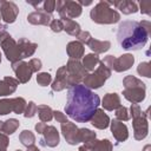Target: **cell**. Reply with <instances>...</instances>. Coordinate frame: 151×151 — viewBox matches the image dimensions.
Instances as JSON below:
<instances>
[{"label":"cell","instance_id":"obj_2","mask_svg":"<svg viewBox=\"0 0 151 151\" xmlns=\"http://www.w3.org/2000/svg\"><path fill=\"white\" fill-rule=\"evenodd\" d=\"M146 28L137 21H123L117 32V41L119 46L127 51L140 50L145 46L147 41Z\"/></svg>","mask_w":151,"mask_h":151},{"label":"cell","instance_id":"obj_1","mask_svg":"<svg viewBox=\"0 0 151 151\" xmlns=\"http://www.w3.org/2000/svg\"><path fill=\"white\" fill-rule=\"evenodd\" d=\"M100 104L99 97L84 85H74L67 92L66 114L76 122L86 123L96 113Z\"/></svg>","mask_w":151,"mask_h":151}]
</instances>
